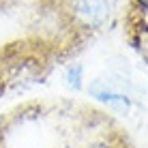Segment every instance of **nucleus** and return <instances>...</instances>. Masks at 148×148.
Returning a JSON list of instances; mask_svg holds the SVG:
<instances>
[{"label": "nucleus", "mask_w": 148, "mask_h": 148, "mask_svg": "<svg viewBox=\"0 0 148 148\" xmlns=\"http://www.w3.org/2000/svg\"><path fill=\"white\" fill-rule=\"evenodd\" d=\"M82 79H84V67L77 64V62H71L67 67V71H64V82H67V86L73 88V90H79Z\"/></svg>", "instance_id": "nucleus-2"}, {"label": "nucleus", "mask_w": 148, "mask_h": 148, "mask_svg": "<svg viewBox=\"0 0 148 148\" xmlns=\"http://www.w3.org/2000/svg\"><path fill=\"white\" fill-rule=\"evenodd\" d=\"M90 97H95L97 101H103L108 103V108L116 110V112H129L131 110V99L129 90L125 88V79L116 77V75H108V77H97L90 82L88 86Z\"/></svg>", "instance_id": "nucleus-1"}]
</instances>
